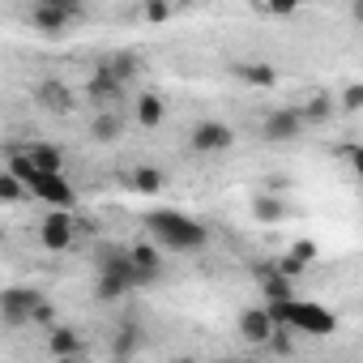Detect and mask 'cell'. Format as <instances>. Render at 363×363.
<instances>
[{
  "instance_id": "obj_19",
  "label": "cell",
  "mask_w": 363,
  "mask_h": 363,
  "mask_svg": "<svg viewBox=\"0 0 363 363\" xmlns=\"http://www.w3.org/2000/svg\"><path fill=\"white\" fill-rule=\"evenodd\" d=\"M120 133H124V120H120L111 107H99L94 120H90V137H94L99 145H111V141H120Z\"/></svg>"
},
{
  "instance_id": "obj_17",
  "label": "cell",
  "mask_w": 363,
  "mask_h": 363,
  "mask_svg": "<svg viewBox=\"0 0 363 363\" xmlns=\"http://www.w3.org/2000/svg\"><path fill=\"white\" fill-rule=\"evenodd\" d=\"M167 248L158 244V240H137V244H128V257L137 261V269L141 274H150V278H162V265H167V257H162Z\"/></svg>"
},
{
  "instance_id": "obj_24",
  "label": "cell",
  "mask_w": 363,
  "mask_h": 363,
  "mask_svg": "<svg viewBox=\"0 0 363 363\" xmlns=\"http://www.w3.org/2000/svg\"><path fill=\"white\" fill-rule=\"evenodd\" d=\"M22 197H30V184H26V175H18V171L9 167L5 175H0V201H5V206H18Z\"/></svg>"
},
{
  "instance_id": "obj_11",
  "label": "cell",
  "mask_w": 363,
  "mask_h": 363,
  "mask_svg": "<svg viewBox=\"0 0 363 363\" xmlns=\"http://www.w3.org/2000/svg\"><path fill=\"white\" fill-rule=\"evenodd\" d=\"M120 94H124V82H120L107 65H99V69L90 73V82H86V99H90L94 107H116Z\"/></svg>"
},
{
  "instance_id": "obj_13",
  "label": "cell",
  "mask_w": 363,
  "mask_h": 363,
  "mask_svg": "<svg viewBox=\"0 0 363 363\" xmlns=\"http://www.w3.org/2000/svg\"><path fill=\"white\" fill-rule=\"evenodd\" d=\"M35 103H39L43 111H52V116H69V111L77 107V94H73L65 82L48 77V82H39V86H35Z\"/></svg>"
},
{
  "instance_id": "obj_2",
  "label": "cell",
  "mask_w": 363,
  "mask_h": 363,
  "mask_svg": "<svg viewBox=\"0 0 363 363\" xmlns=\"http://www.w3.org/2000/svg\"><path fill=\"white\" fill-rule=\"evenodd\" d=\"M145 282H154V278L137 269V261L128 257V248H124V252L107 248V252L99 257V282H94V299H99V303H116V299L133 295V291H137V286H145Z\"/></svg>"
},
{
  "instance_id": "obj_4",
  "label": "cell",
  "mask_w": 363,
  "mask_h": 363,
  "mask_svg": "<svg viewBox=\"0 0 363 363\" xmlns=\"http://www.w3.org/2000/svg\"><path fill=\"white\" fill-rule=\"evenodd\" d=\"M39 312H43V295L39 291H26V286H9L0 295V320L9 329H22V325H39Z\"/></svg>"
},
{
  "instance_id": "obj_16",
  "label": "cell",
  "mask_w": 363,
  "mask_h": 363,
  "mask_svg": "<svg viewBox=\"0 0 363 363\" xmlns=\"http://www.w3.org/2000/svg\"><path fill=\"white\" fill-rule=\"evenodd\" d=\"M133 120H137V128L154 133V128H162V120H167V103H162L154 90H141L137 103H133Z\"/></svg>"
},
{
  "instance_id": "obj_27",
  "label": "cell",
  "mask_w": 363,
  "mask_h": 363,
  "mask_svg": "<svg viewBox=\"0 0 363 363\" xmlns=\"http://www.w3.org/2000/svg\"><path fill=\"white\" fill-rule=\"evenodd\" d=\"M337 111H346V116L363 111V82H350V86L342 90V99H337Z\"/></svg>"
},
{
  "instance_id": "obj_15",
  "label": "cell",
  "mask_w": 363,
  "mask_h": 363,
  "mask_svg": "<svg viewBox=\"0 0 363 363\" xmlns=\"http://www.w3.org/2000/svg\"><path fill=\"white\" fill-rule=\"evenodd\" d=\"M231 73H235L244 86H252V90H274V86L282 82L278 69L265 65V60H240V65H231Z\"/></svg>"
},
{
  "instance_id": "obj_8",
  "label": "cell",
  "mask_w": 363,
  "mask_h": 363,
  "mask_svg": "<svg viewBox=\"0 0 363 363\" xmlns=\"http://www.w3.org/2000/svg\"><path fill=\"white\" fill-rule=\"evenodd\" d=\"M73 240H77V218H73V210H52V214L39 223V244H43L48 252H69Z\"/></svg>"
},
{
  "instance_id": "obj_18",
  "label": "cell",
  "mask_w": 363,
  "mask_h": 363,
  "mask_svg": "<svg viewBox=\"0 0 363 363\" xmlns=\"http://www.w3.org/2000/svg\"><path fill=\"white\" fill-rule=\"evenodd\" d=\"M303 111V120H308V128H320V124H329V116L337 111V99L329 94V90H312V99L299 107Z\"/></svg>"
},
{
  "instance_id": "obj_14",
  "label": "cell",
  "mask_w": 363,
  "mask_h": 363,
  "mask_svg": "<svg viewBox=\"0 0 363 363\" xmlns=\"http://www.w3.org/2000/svg\"><path fill=\"white\" fill-rule=\"evenodd\" d=\"M48 354L52 359H82L86 354V342L73 325H52L48 329Z\"/></svg>"
},
{
  "instance_id": "obj_5",
  "label": "cell",
  "mask_w": 363,
  "mask_h": 363,
  "mask_svg": "<svg viewBox=\"0 0 363 363\" xmlns=\"http://www.w3.org/2000/svg\"><path fill=\"white\" fill-rule=\"evenodd\" d=\"M30 197L48 201L52 210H73L77 206V189L69 184L65 171H35L30 175Z\"/></svg>"
},
{
  "instance_id": "obj_29",
  "label": "cell",
  "mask_w": 363,
  "mask_h": 363,
  "mask_svg": "<svg viewBox=\"0 0 363 363\" xmlns=\"http://www.w3.org/2000/svg\"><path fill=\"white\" fill-rule=\"evenodd\" d=\"M299 5L303 0H261V9L274 13V18H291V13H299Z\"/></svg>"
},
{
  "instance_id": "obj_31",
  "label": "cell",
  "mask_w": 363,
  "mask_h": 363,
  "mask_svg": "<svg viewBox=\"0 0 363 363\" xmlns=\"http://www.w3.org/2000/svg\"><path fill=\"white\" fill-rule=\"evenodd\" d=\"M286 252H291V257H299V261H308V265L316 261V244H312V240H299V244H291Z\"/></svg>"
},
{
  "instance_id": "obj_32",
  "label": "cell",
  "mask_w": 363,
  "mask_h": 363,
  "mask_svg": "<svg viewBox=\"0 0 363 363\" xmlns=\"http://www.w3.org/2000/svg\"><path fill=\"white\" fill-rule=\"evenodd\" d=\"M48 5H60V9H69V13L86 18V0H48Z\"/></svg>"
},
{
  "instance_id": "obj_30",
  "label": "cell",
  "mask_w": 363,
  "mask_h": 363,
  "mask_svg": "<svg viewBox=\"0 0 363 363\" xmlns=\"http://www.w3.org/2000/svg\"><path fill=\"white\" fill-rule=\"evenodd\" d=\"M278 269H282L286 278H299V274H308V261H299V257L282 252V257H278Z\"/></svg>"
},
{
  "instance_id": "obj_33",
  "label": "cell",
  "mask_w": 363,
  "mask_h": 363,
  "mask_svg": "<svg viewBox=\"0 0 363 363\" xmlns=\"http://www.w3.org/2000/svg\"><path fill=\"white\" fill-rule=\"evenodd\" d=\"M350 18H354V22L363 26V0H350Z\"/></svg>"
},
{
  "instance_id": "obj_1",
  "label": "cell",
  "mask_w": 363,
  "mask_h": 363,
  "mask_svg": "<svg viewBox=\"0 0 363 363\" xmlns=\"http://www.w3.org/2000/svg\"><path fill=\"white\" fill-rule=\"evenodd\" d=\"M141 223H145L150 240H158L167 252H201L210 244V227L184 210H150Z\"/></svg>"
},
{
  "instance_id": "obj_25",
  "label": "cell",
  "mask_w": 363,
  "mask_h": 363,
  "mask_svg": "<svg viewBox=\"0 0 363 363\" xmlns=\"http://www.w3.org/2000/svg\"><path fill=\"white\" fill-rule=\"evenodd\" d=\"M141 346H145L141 329H137V325H124V329H120V337H116V346H111V354H116V359H128V354H137Z\"/></svg>"
},
{
  "instance_id": "obj_10",
  "label": "cell",
  "mask_w": 363,
  "mask_h": 363,
  "mask_svg": "<svg viewBox=\"0 0 363 363\" xmlns=\"http://www.w3.org/2000/svg\"><path fill=\"white\" fill-rule=\"evenodd\" d=\"M77 22H82L77 13H69V9H60V5H48V0H39V5L30 9V26H35L39 35H69Z\"/></svg>"
},
{
  "instance_id": "obj_21",
  "label": "cell",
  "mask_w": 363,
  "mask_h": 363,
  "mask_svg": "<svg viewBox=\"0 0 363 363\" xmlns=\"http://www.w3.org/2000/svg\"><path fill=\"white\" fill-rule=\"evenodd\" d=\"M107 69L124 82V86H133L137 77H141V56L133 52V48H120V52H111V60H107Z\"/></svg>"
},
{
  "instance_id": "obj_34",
  "label": "cell",
  "mask_w": 363,
  "mask_h": 363,
  "mask_svg": "<svg viewBox=\"0 0 363 363\" xmlns=\"http://www.w3.org/2000/svg\"><path fill=\"white\" fill-rule=\"evenodd\" d=\"M179 5H197V0H179Z\"/></svg>"
},
{
  "instance_id": "obj_6",
  "label": "cell",
  "mask_w": 363,
  "mask_h": 363,
  "mask_svg": "<svg viewBox=\"0 0 363 363\" xmlns=\"http://www.w3.org/2000/svg\"><path fill=\"white\" fill-rule=\"evenodd\" d=\"M189 145H193L197 154L214 158V154H227V150L235 145V133H231L227 120H197L193 133H189Z\"/></svg>"
},
{
  "instance_id": "obj_9",
  "label": "cell",
  "mask_w": 363,
  "mask_h": 363,
  "mask_svg": "<svg viewBox=\"0 0 363 363\" xmlns=\"http://www.w3.org/2000/svg\"><path fill=\"white\" fill-rule=\"evenodd\" d=\"M303 128H308V120H303L299 107H274L265 116V124H261V137L274 141V145H282V141H295Z\"/></svg>"
},
{
  "instance_id": "obj_26",
  "label": "cell",
  "mask_w": 363,
  "mask_h": 363,
  "mask_svg": "<svg viewBox=\"0 0 363 363\" xmlns=\"http://www.w3.org/2000/svg\"><path fill=\"white\" fill-rule=\"evenodd\" d=\"M141 22H145V26L171 22V0H141Z\"/></svg>"
},
{
  "instance_id": "obj_7",
  "label": "cell",
  "mask_w": 363,
  "mask_h": 363,
  "mask_svg": "<svg viewBox=\"0 0 363 363\" xmlns=\"http://www.w3.org/2000/svg\"><path fill=\"white\" fill-rule=\"evenodd\" d=\"M235 329H240V342H248V346H257V350H265V342L282 329L278 320H274V312H269V303H257V308H244L240 312V320H235Z\"/></svg>"
},
{
  "instance_id": "obj_23",
  "label": "cell",
  "mask_w": 363,
  "mask_h": 363,
  "mask_svg": "<svg viewBox=\"0 0 363 363\" xmlns=\"http://www.w3.org/2000/svg\"><path fill=\"white\" fill-rule=\"evenodd\" d=\"M128 189L141 193V197L162 193V171H154V167H133V171H128Z\"/></svg>"
},
{
  "instance_id": "obj_20",
  "label": "cell",
  "mask_w": 363,
  "mask_h": 363,
  "mask_svg": "<svg viewBox=\"0 0 363 363\" xmlns=\"http://www.w3.org/2000/svg\"><path fill=\"white\" fill-rule=\"evenodd\" d=\"M22 154L35 162V171H65V150L52 145V141H30Z\"/></svg>"
},
{
  "instance_id": "obj_22",
  "label": "cell",
  "mask_w": 363,
  "mask_h": 363,
  "mask_svg": "<svg viewBox=\"0 0 363 363\" xmlns=\"http://www.w3.org/2000/svg\"><path fill=\"white\" fill-rule=\"evenodd\" d=\"M252 218H257V223H265V227H274V223H282V218H286V206H282L274 193H257V197H252Z\"/></svg>"
},
{
  "instance_id": "obj_3",
  "label": "cell",
  "mask_w": 363,
  "mask_h": 363,
  "mask_svg": "<svg viewBox=\"0 0 363 363\" xmlns=\"http://www.w3.org/2000/svg\"><path fill=\"white\" fill-rule=\"evenodd\" d=\"M269 312H274V320L282 325V329H291V333H312V337H325V333H333L337 329V320H333V312L329 308H320V303H312V299H286V303H269Z\"/></svg>"
},
{
  "instance_id": "obj_28",
  "label": "cell",
  "mask_w": 363,
  "mask_h": 363,
  "mask_svg": "<svg viewBox=\"0 0 363 363\" xmlns=\"http://www.w3.org/2000/svg\"><path fill=\"white\" fill-rule=\"evenodd\" d=\"M337 158H346V167L363 179V145H354V141H346L342 150H337Z\"/></svg>"
},
{
  "instance_id": "obj_12",
  "label": "cell",
  "mask_w": 363,
  "mask_h": 363,
  "mask_svg": "<svg viewBox=\"0 0 363 363\" xmlns=\"http://www.w3.org/2000/svg\"><path fill=\"white\" fill-rule=\"evenodd\" d=\"M257 286H261V299H265V303H286V299H295V278H286V274L278 269V261H269V265L257 269Z\"/></svg>"
}]
</instances>
